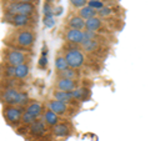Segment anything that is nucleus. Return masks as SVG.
<instances>
[{"mask_svg": "<svg viewBox=\"0 0 150 141\" xmlns=\"http://www.w3.org/2000/svg\"><path fill=\"white\" fill-rule=\"evenodd\" d=\"M104 45L105 44L100 43V41L85 39V40H84V43L80 46H81L83 51H86V53H89V54H98L103 48H104Z\"/></svg>", "mask_w": 150, "mask_h": 141, "instance_id": "14", "label": "nucleus"}, {"mask_svg": "<svg viewBox=\"0 0 150 141\" xmlns=\"http://www.w3.org/2000/svg\"><path fill=\"white\" fill-rule=\"evenodd\" d=\"M55 70H56V73H59V71H63V70H67L69 68V64L67 61V59H65V56L60 53L59 51V54L56 55V58H55Z\"/></svg>", "mask_w": 150, "mask_h": 141, "instance_id": "23", "label": "nucleus"}, {"mask_svg": "<svg viewBox=\"0 0 150 141\" xmlns=\"http://www.w3.org/2000/svg\"><path fill=\"white\" fill-rule=\"evenodd\" d=\"M36 4L24 3V1H13L6 0L4 5V13L8 14H25V15H36Z\"/></svg>", "mask_w": 150, "mask_h": 141, "instance_id": "5", "label": "nucleus"}, {"mask_svg": "<svg viewBox=\"0 0 150 141\" xmlns=\"http://www.w3.org/2000/svg\"><path fill=\"white\" fill-rule=\"evenodd\" d=\"M45 1H49V3H51V4H54L55 0H45Z\"/></svg>", "mask_w": 150, "mask_h": 141, "instance_id": "33", "label": "nucleus"}, {"mask_svg": "<svg viewBox=\"0 0 150 141\" xmlns=\"http://www.w3.org/2000/svg\"><path fill=\"white\" fill-rule=\"evenodd\" d=\"M78 15L81 16L84 20H89V19H91V18L98 16V10L93 9L91 6L86 5V6H84L81 9H79V10H78Z\"/></svg>", "mask_w": 150, "mask_h": 141, "instance_id": "22", "label": "nucleus"}, {"mask_svg": "<svg viewBox=\"0 0 150 141\" xmlns=\"http://www.w3.org/2000/svg\"><path fill=\"white\" fill-rule=\"evenodd\" d=\"M98 16L104 19V20H109L111 16H115V9L114 6H104L100 10H98Z\"/></svg>", "mask_w": 150, "mask_h": 141, "instance_id": "25", "label": "nucleus"}, {"mask_svg": "<svg viewBox=\"0 0 150 141\" xmlns=\"http://www.w3.org/2000/svg\"><path fill=\"white\" fill-rule=\"evenodd\" d=\"M55 89L63 91H74L76 87H79V80H71L65 78H55Z\"/></svg>", "mask_w": 150, "mask_h": 141, "instance_id": "10", "label": "nucleus"}, {"mask_svg": "<svg viewBox=\"0 0 150 141\" xmlns=\"http://www.w3.org/2000/svg\"><path fill=\"white\" fill-rule=\"evenodd\" d=\"M40 119L44 121L46 126H49V128H51V129H53L54 126H56L58 124L62 123V117H60L59 115H56L55 112H53L49 109L44 110V112H43V115H41Z\"/></svg>", "mask_w": 150, "mask_h": 141, "instance_id": "13", "label": "nucleus"}, {"mask_svg": "<svg viewBox=\"0 0 150 141\" xmlns=\"http://www.w3.org/2000/svg\"><path fill=\"white\" fill-rule=\"evenodd\" d=\"M53 135L55 137H59V139H63V137H68V136L71 134V125L69 123H64L62 121L60 124H58L56 126H54L53 129Z\"/></svg>", "mask_w": 150, "mask_h": 141, "instance_id": "15", "label": "nucleus"}, {"mask_svg": "<svg viewBox=\"0 0 150 141\" xmlns=\"http://www.w3.org/2000/svg\"><path fill=\"white\" fill-rule=\"evenodd\" d=\"M1 102L9 106L25 107L29 104V94L20 89H1Z\"/></svg>", "mask_w": 150, "mask_h": 141, "instance_id": "2", "label": "nucleus"}, {"mask_svg": "<svg viewBox=\"0 0 150 141\" xmlns=\"http://www.w3.org/2000/svg\"><path fill=\"white\" fill-rule=\"evenodd\" d=\"M51 96H53V99H55V100L65 102V104H75L71 91H63V90H56L55 89V90L51 92Z\"/></svg>", "mask_w": 150, "mask_h": 141, "instance_id": "17", "label": "nucleus"}, {"mask_svg": "<svg viewBox=\"0 0 150 141\" xmlns=\"http://www.w3.org/2000/svg\"><path fill=\"white\" fill-rule=\"evenodd\" d=\"M3 21L10 24L13 27H18V29H24V27H31V29H34L36 26V15L4 13Z\"/></svg>", "mask_w": 150, "mask_h": 141, "instance_id": "4", "label": "nucleus"}, {"mask_svg": "<svg viewBox=\"0 0 150 141\" xmlns=\"http://www.w3.org/2000/svg\"><path fill=\"white\" fill-rule=\"evenodd\" d=\"M36 120H38V119H36L35 116H33L31 114H29V112L24 111V114H23V117H21V124L25 125V126H30L31 124H34Z\"/></svg>", "mask_w": 150, "mask_h": 141, "instance_id": "26", "label": "nucleus"}, {"mask_svg": "<svg viewBox=\"0 0 150 141\" xmlns=\"http://www.w3.org/2000/svg\"><path fill=\"white\" fill-rule=\"evenodd\" d=\"M13 1H24V3H35V0H13Z\"/></svg>", "mask_w": 150, "mask_h": 141, "instance_id": "32", "label": "nucleus"}, {"mask_svg": "<svg viewBox=\"0 0 150 141\" xmlns=\"http://www.w3.org/2000/svg\"><path fill=\"white\" fill-rule=\"evenodd\" d=\"M31 53L30 51H24L19 49H13L5 46V49H3L1 53V59L3 63H6L13 66H19L23 64H28L31 61Z\"/></svg>", "mask_w": 150, "mask_h": 141, "instance_id": "3", "label": "nucleus"}, {"mask_svg": "<svg viewBox=\"0 0 150 141\" xmlns=\"http://www.w3.org/2000/svg\"><path fill=\"white\" fill-rule=\"evenodd\" d=\"M25 111V107L20 106H9L4 105L3 106V117L5 119L8 125H16L21 124V117Z\"/></svg>", "mask_w": 150, "mask_h": 141, "instance_id": "8", "label": "nucleus"}, {"mask_svg": "<svg viewBox=\"0 0 150 141\" xmlns=\"http://www.w3.org/2000/svg\"><path fill=\"white\" fill-rule=\"evenodd\" d=\"M25 111L35 116L36 119H40L44 112V107L39 101H29V104L25 105Z\"/></svg>", "mask_w": 150, "mask_h": 141, "instance_id": "18", "label": "nucleus"}, {"mask_svg": "<svg viewBox=\"0 0 150 141\" xmlns=\"http://www.w3.org/2000/svg\"><path fill=\"white\" fill-rule=\"evenodd\" d=\"M64 39L67 43H71L75 45H81L85 40L83 30H76V29H70L67 27L64 31Z\"/></svg>", "mask_w": 150, "mask_h": 141, "instance_id": "9", "label": "nucleus"}, {"mask_svg": "<svg viewBox=\"0 0 150 141\" xmlns=\"http://www.w3.org/2000/svg\"><path fill=\"white\" fill-rule=\"evenodd\" d=\"M67 59V61L69 64V68L80 70L84 64H85V56H84V53L81 48L80 49H71V50H64L60 51Z\"/></svg>", "mask_w": 150, "mask_h": 141, "instance_id": "7", "label": "nucleus"}, {"mask_svg": "<svg viewBox=\"0 0 150 141\" xmlns=\"http://www.w3.org/2000/svg\"><path fill=\"white\" fill-rule=\"evenodd\" d=\"M29 129V133L35 136V137H40V136H44L46 133V125L41 119H38L34 124H31L30 126H28Z\"/></svg>", "mask_w": 150, "mask_h": 141, "instance_id": "16", "label": "nucleus"}, {"mask_svg": "<svg viewBox=\"0 0 150 141\" xmlns=\"http://www.w3.org/2000/svg\"><path fill=\"white\" fill-rule=\"evenodd\" d=\"M67 27L84 31L86 27V20H84V19L81 16H79L78 14H70L67 19Z\"/></svg>", "mask_w": 150, "mask_h": 141, "instance_id": "12", "label": "nucleus"}, {"mask_svg": "<svg viewBox=\"0 0 150 141\" xmlns=\"http://www.w3.org/2000/svg\"><path fill=\"white\" fill-rule=\"evenodd\" d=\"M56 78H65V79H71V80H79L80 79V71L73 68H68L67 70L56 73Z\"/></svg>", "mask_w": 150, "mask_h": 141, "instance_id": "20", "label": "nucleus"}, {"mask_svg": "<svg viewBox=\"0 0 150 141\" xmlns=\"http://www.w3.org/2000/svg\"><path fill=\"white\" fill-rule=\"evenodd\" d=\"M29 74H30V63L16 66V73H15V78L16 79L23 80V79L29 76Z\"/></svg>", "mask_w": 150, "mask_h": 141, "instance_id": "24", "label": "nucleus"}, {"mask_svg": "<svg viewBox=\"0 0 150 141\" xmlns=\"http://www.w3.org/2000/svg\"><path fill=\"white\" fill-rule=\"evenodd\" d=\"M85 30H90V31H95V32H99V34H105V20L101 19L99 16H95V18H91L86 20V27Z\"/></svg>", "mask_w": 150, "mask_h": 141, "instance_id": "11", "label": "nucleus"}, {"mask_svg": "<svg viewBox=\"0 0 150 141\" xmlns=\"http://www.w3.org/2000/svg\"><path fill=\"white\" fill-rule=\"evenodd\" d=\"M45 106H46V109L55 112V114L59 115L60 117H70L76 112L75 111V104H65V102L58 101V100H55V99L46 100Z\"/></svg>", "mask_w": 150, "mask_h": 141, "instance_id": "6", "label": "nucleus"}, {"mask_svg": "<svg viewBox=\"0 0 150 141\" xmlns=\"http://www.w3.org/2000/svg\"><path fill=\"white\" fill-rule=\"evenodd\" d=\"M89 6H91L93 9H95V10H100V9H103L104 6H106L105 4H103L100 1H94V0H89Z\"/></svg>", "mask_w": 150, "mask_h": 141, "instance_id": "31", "label": "nucleus"}, {"mask_svg": "<svg viewBox=\"0 0 150 141\" xmlns=\"http://www.w3.org/2000/svg\"><path fill=\"white\" fill-rule=\"evenodd\" d=\"M43 15H54L55 16V6L54 4L45 1L43 5Z\"/></svg>", "mask_w": 150, "mask_h": 141, "instance_id": "28", "label": "nucleus"}, {"mask_svg": "<svg viewBox=\"0 0 150 141\" xmlns=\"http://www.w3.org/2000/svg\"><path fill=\"white\" fill-rule=\"evenodd\" d=\"M46 66H48V58L41 55L40 59H39V61H38V68L41 69V70H45Z\"/></svg>", "mask_w": 150, "mask_h": 141, "instance_id": "30", "label": "nucleus"}, {"mask_svg": "<svg viewBox=\"0 0 150 141\" xmlns=\"http://www.w3.org/2000/svg\"><path fill=\"white\" fill-rule=\"evenodd\" d=\"M35 41H36V32L31 27H24V29L14 27L13 30H9L6 36L4 37V43H5L8 48L30 51V53Z\"/></svg>", "mask_w": 150, "mask_h": 141, "instance_id": "1", "label": "nucleus"}, {"mask_svg": "<svg viewBox=\"0 0 150 141\" xmlns=\"http://www.w3.org/2000/svg\"><path fill=\"white\" fill-rule=\"evenodd\" d=\"M55 16L54 15H43V24L46 29H51L55 25Z\"/></svg>", "mask_w": 150, "mask_h": 141, "instance_id": "27", "label": "nucleus"}, {"mask_svg": "<svg viewBox=\"0 0 150 141\" xmlns=\"http://www.w3.org/2000/svg\"><path fill=\"white\" fill-rule=\"evenodd\" d=\"M16 73V66L1 63V79H14Z\"/></svg>", "mask_w": 150, "mask_h": 141, "instance_id": "21", "label": "nucleus"}, {"mask_svg": "<svg viewBox=\"0 0 150 141\" xmlns=\"http://www.w3.org/2000/svg\"><path fill=\"white\" fill-rule=\"evenodd\" d=\"M73 96H74V100L75 101H79V102H83V101H86L89 97L91 96V91L89 87L85 86H79L76 87L74 91H71Z\"/></svg>", "mask_w": 150, "mask_h": 141, "instance_id": "19", "label": "nucleus"}, {"mask_svg": "<svg viewBox=\"0 0 150 141\" xmlns=\"http://www.w3.org/2000/svg\"><path fill=\"white\" fill-rule=\"evenodd\" d=\"M69 3H70V5H71L73 8L75 9H81L84 6H86L88 4H89V0H69Z\"/></svg>", "mask_w": 150, "mask_h": 141, "instance_id": "29", "label": "nucleus"}]
</instances>
